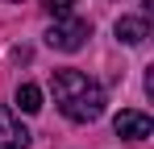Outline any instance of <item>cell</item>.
I'll list each match as a JSON object with an SVG mask.
<instances>
[{
  "label": "cell",
  "mask_w": 154,
  "mask_h": 149,
  "mask_svg": "<svg viewBox=\"0 0 154 149\" xmlns=\"http://www.w3.org/2000/svg\"><path fill=\"white\" fill-rule=\"evenodd\" d=\"M50 91H54V104L67 120L75 124H92L104 116V91L100 83H92L83 71H54L50 74Z\"/></svg>",
  "instance_id": "6da1fadb"
},
{
  "label": "cell",
  "mask_w": 154,
  "mask_h": 149,
  "mask_svg": "<svg viewBox=\"0 0 154 149\" xmlns=\"http://www.w3.org/2000/svg\"><path fill=\"white\" fill-rule=\"evenodd\" d=\"M88 37H92V25L83 21V17H58L50 25V33H46V46L63 50V54H75V50H83Z\"/></svg>",
  "instance_id": "7a4b0ae2"
},
{
  "label": "cell",
  "mask_w": 154,
  "mask_h": 149,
  "mask_svg": "<svg viewBox=\"0 0 154 149\" xmlns=\"http://www.w3.org/2000/svg\"><path fill=\"white\" fill-rule=\"evenodd\" d=\"M112 128H117V137H125V141H146V137L154 133V120L146 116V112H133V108H125V112H117Z\"/></svg>",
  "instance_id": "3957f363"
},
{
  "label": "cell",
  "mask_w": 154,
  "mask_h": 149,
  "mask_svg": "<svg viewBox=\"0 0 154 149\" xmlns=\"http://www.w3.org/2000/svg\"><path fill=\"white\" fill-rule=\"evenodd\" d=\"M0 149H29V128L13 108H0Z\"/></svg>",
  "instance_id": "277c9868"
},
{
  "label": "cell",
  "mask_w": 154,
  "mask_h": 149,
  "mask_svg": "<svg viewBox=\"0 0 154 149\" xmlns=\"http://www.w3.org/2000/svg\"><path fill=\"white\" fill-rule=\"evenodd\" d=\"M146 37H150V21H146V17H121V21H117V42L142 46Z\"/></svg>",
  "instance_id": "5b68a950"
},
{
  "label": "cell",
  "mask_w": 154,
  "mask_h": 149,
  "mask_svg": "<svg viewBox=\"0 0 154 149\" xmlns=\"http://www.w3.org/2000/svg\"><path fill=\"white\" fill-rule=\"evenodd\" d=\"M17 108H21V112H29V116H33V112H42V87L21 83V87H17Z\"/></svg>",
  "instance_id": "8992f818"
},
{
  "label": "cell",
  "mask_w": 154,
  "mask_h": 149,
  "mask_svg": "<svg viewBox=\"0 0 154 149\" xmlns=\"http://www.w3.org/2000/svg\"><path fill=\"white\" fill-rule=\"evenodd\" d=\"M75 4H79V0H42V13L58 21V17H71V8H75Z\"/></svg>",
  "instance_id": "52a82bcc"
}]
</instances>
